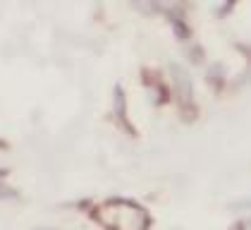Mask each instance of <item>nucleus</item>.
Here are the masks:
<instances>
[{
	"mask_svg": "<svg viewBox=\"0 0 251 230\" xmlns=\"http://www.w3.org/2000/svg\"><path fill=\"white\" fill-rule=\"evenodd\" d=\"M17 197H20V192L0 182V201H5V199H17Z\"/></svg>",
	"mask_w": 251,
	"mask_h": 230,
	"instance_id": "nucleus-3",
	"label": "nucleus"
},
{
	"mask_svg": "<svg viewBox=\"0 0 251 230\" xmlns=\"http://www.w3.org/2000/svg\"><path fill=\"white\" fill-rule=\"evenodd\" d=\"M39 230H50V228H39Z\"/></svg>",
	"mask_w": 251,
	"mask_h": 230,
	"instance_id": "nucleus-4",
	"label": "nucleus"
},
{
	"mask_svg": "<svg viewBox=\"0 0 251 230\" xmlns=\"http://www.w3.org/2000/svg\"><path fill=\"white\" fill-rule=\"evenodd\" d=\"M170 70H173V79H175V86H177V91H179V98L182 101H192V79L189 75L179 67V65H170Z\"/></svg>",
	"mask_w": 251,
	"mask_h": 230,
	"instance_id": "nucleus-2",
	"label": "nucleus"
},
{
	"mask_svg": "<svg viewBox=\"0 0 251 230\" xmlns=\"http://www.w3.org/2000/svg\"><path fill=\"white\" fill-rule=\"evenodd\" d=\"M94 218L108 230H149L151 216L132 199H108L94 211Z\"/></svg>",
	"mask_w": 251,
	"mask_h": 230,
	"instance_id": "nucleus-1",
	"label": "nucleus"
}]
</instances>
